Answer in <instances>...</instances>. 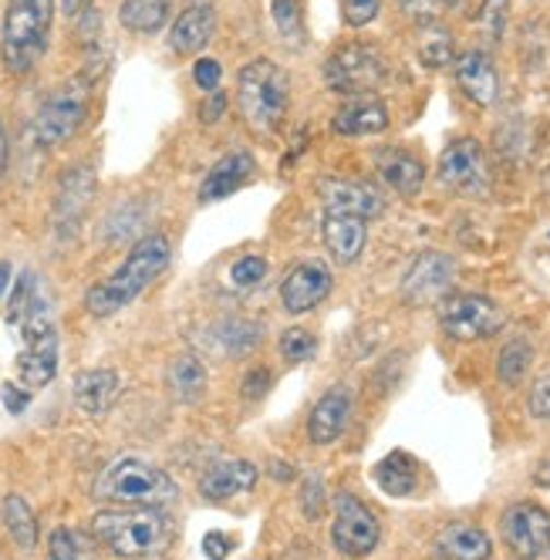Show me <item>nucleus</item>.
I'll list each match as a JSON object with an SVG mask.
<instances>
[{
	"label": "nucleus",
	"instance_id": "obj_8",
	"mask_svg": "<svg viewBox=\"0 0 550 560\" xmlns=\"http://www.w3.org/2000/svg\"><path fill=\"white\" fill-rule=\"evenodd\" d=\"M506 314L487 294H446L440 301V325L456 341L490 338L503 328Z\"/></svg>",
	"mask_w": 550,
	"mask_h": 560
},
{
	"label": "nucleus",
	"instance_id": "obj_5",
	"mask_svg": "<svg viewBox=\"0 0 550 560\" xmlns=\"http://www.w3.org/2000/svg\"><path fill=\"white\" fill-rule=\"evenodd\" d=\"M95 537L115 553V557H149L163 550L169 540V520L155 506L139 510H102L92 516Z\"/></svg>",
	"mask_w": 550,
	"mask_h": 560
},
{
	"label": "nucleus",
	"instance_id": "obj_47",
	"mask_svg": "<svg viewBox=\"0 0 550 560\" xmlns=\"http://www.w3.org/2000/svg\"><path fill=\"white\" fill-rule=\"evenodd\" d=\"M270 382H273V375L267 369H250L247 378H244V395L247 398H260V395H267Z\"/></svg>",
	"mask_w": 550,
	"mask_h": 560
},
{
	"label": "nucleus",
	"instance_id": "obj_51",
	"mask_svg": "<svg viewBox=\"0 0 550 560\" xmlns=\"http://www.w3.org/2000/svg\"><path fill=\"white\" fill-rule=\"evenodd\" d=\"M547 550H550V547H547Z\"/></svg>",
	"mask_w": 550,
	"mask_h": 560
},
{
	"label": "nucleus",
	"instance_id": "obj_22",
	"mask_svg": "<svg viewBox=\"0 0 550 560\" xmlns=\"http://www.w3.org/2000/svg\"><path fill=\"white\" fill-rule=\"evenodd\" d=\"M260 469L247 459H220L200 476V493L207 500H230L257 487Z\"/></svg>",
	"mask_w": 550,
	"mask_h": 560
},
{
	"label": "nucleus",
	"instance_id": "obj_12",
	"mask_svg": "<svg viewBox=\"0 0 550 560\" xmlns=\"http://www.w3.org/2000/svg\"><path fill=\"white\" fill-rule=\"evenodd\" d=\"M500 530L520 560H537L550 547V513L537 503H514L503 513Z\"/></svg>",
	"mask_w": 550,
	"mask_h": 560
},
{
	"label": "nucleus",
	"instance_id": "obj_27",
	"mask_svg": "<svg viewBox=\"0 0 550 560\" xmlns=\"http://www.w3.org/2000/svg\"><path fill=\"white\" fill-rule=\"evenodd\" d=\"M173 0H122L119 21L132 34H155L169 21Z\"/></svg>",
	"mask_w": 550,
	"mask_h": 560
},
{
	"label": "nucleus",
	"instance_id": "obj_3",
	"mask_svg": "<svg viewBox=\"0 0 550 560\" xmlns=\"http://www.w3.org/2000/svg\"><path fill=\"white\" fill-rule=\"evenodd\" d=\"M237 105L254 132H264V136L278 132L284 126V115L291 105L288 71L270 58L247 61L237 74Z\"/></svg>",
	"mask_w": 550,
	"mask_h": 560
},
{
	"label": "nucleus",
	"instance_id": "obj_2",
	"mask_svg": "<svg viewBox=\"0 0 550 560\" xmlns=\"http://www.w3.org/2000/svg\"><path fill=\"white\" fill-rule=\"evenodd\" d=\"M55 24V0H8L0 24V58L11 74H27L45 58Z\"/></svg>",
	"mask_w": 550,
	"mask_h": 560
},
{
	"label": "nucleus",
	"instance_id": "obj_23",
	"mask_svg": "<svg viewBox=\"0 0 550 560\" xmlns=\"http://www.w3.org/2000/svg\"><path fill=\"white\" fill-rule=\"evenodd\" d=\"M74 406L85 416H105L122 395V378L112 369H89L74 375Z\"/></svg>",
	"mask_w": 550,
	"mask_h": 560
},
{
	"label": "nucleus",
	"instance_id": "obj_10",
	"mask_svg": "<svg viewBox=\"0 0 550 560\" xmlns=\"http://www.w3.org/2000/svg\"><path fill=\"white\" fill-rule=\"evenodd\" d=\"M92 199H95V170L89 163H78V166L65 170L58 192H55V210H51V223L61 240H71L78 233V226H82V220L92 207Z\"/></svg>",
	"mask_w": 550,
	"mask_h": 560
},
{
	"label": "nucleus",
	"instance_id": "obj_35",
	"mask_svg": "<svg viewBox=\"0 0 550 560\" xmlns=\"http://www.w3.org/2000/svg\"><path fill=\"white\" fill-rule=\"evenodd\" d=\"M37 301H42V291H37V280H34V273L27 270V273H21V280H17L14 291H11V311H8V322L21 328V322H24L27 311H31Z\"/></svg>",
	"mask_w": 550,
	"mask_h": 560
},
{
	"label": "nucleus",
	"instance_id": "obj_6",
	"mask_svg": "<svg viewBox=\"0 0 550 560\" xmlns=\"http://www.w3.org/2000/svg\"><path fill=\"white\" fill-rule=\"evenodd\" d=\"M92 89H95V71L85 68L82 74L68 78L58 89L48 92L34 115V136L45 149H55L68 142L78 129L85 126L89 108H92Z\"/></svg>",
	"mask_w": 550,
	"mask_h": 560
},
{
	"label": "nucleus",
	"instance_id": "obj_34",
	"mask_svg": "<svg viewBox=\"0 0 550 560\" xmlns=\"http://www.w3.org/2000/svg\"><path fill=\"white\" fill-rule=\"evenodd\" d=\"M230 288H237V291H250V288H257L260 280L267 277V260L260 257V254H244V257H237L230 264Z\"/></svg>",
	"mask_w": 550,
	"mask_h": 560
},
{
	"label": "nucleus",
	"instance_id": "obj_7",
	"mask_svg": "<svg viewBox=\"0 0 550 560\" xmlns=\"http://www.w3.org/2000/svg\"><path fill=\"white\" fill-rule=\"evenodd\" d=\"M388 74V61L375 45L365 42H348L341 48H335L325 61V82L331 92L355 98V95H368L375 92Z\"/></svg>",
	"mask_w": 550,
	"mask_h": 560
},
{
	"label": "nucleus",
	"instance_id": "obj_50",
	"mask_svg": "<svg viewBox=\"0 0 550 560\" xmlns=\"http://www.w3.org/2000/svg\"><path fill=\"white\" fill-rule=\"evenodd\" d=\"M11 277H14V267H11V260H0V298L8 294V288H11Z\"/></svg>",
	"mask_w": 550,
	"mask_h": 560
},
{
	"label": "nucleus",
	"instance_id": "obj_38",
	"mask_svg": "<svg viewBox=\"0 0 550 560\" xmlns=\"http://www.w3.org/2000/svg\"><path fill=\"white\" fill-rule=\"evenodd\" d=\"M382 11V0H341V18L348 27H368Z\"/></svg>",
	"mask_w": 550,
	"mask_h": 560
},
{
	"label": "nucleus",
	"instance_id": "obj_30",
	"mask_svg": "<svg viewBox=\"0 0 550 560\" xmlns=\"http://www.w3.org/2000/svg\"><path fill=\"white\" fill-rule=\"evenodd\" d=\"M530 362H534V348H530V341H524V338L506 341L503 351H500V362H496L500 382H503L506 388L520 385L524 375H527V369H530Z\"/></svg>",
	"mask_w": 550,
	"mask_h": 560
},
{
	"label": "nucleus",
	"instance_id": "obj_16",
	"mask_svg": "<svg viewBox=\"0 0 550 560\" xmlns=\"http://www.w3.org/2000/svg\"><path fill=\"white\" fill-rule=\"evenodd\" d=\"M453 65H456V85L469 102L487 108L500 98V74H496V65L487 51L469 48Z\"/></svg>",
	"mask_w": 550,
	"mask_h": 560
},
{
	"label": "nucleus",
	"instance_id": "obj_24",
	"mask_svg": "<svg viewBox=\"0 0 550 560\" xmlns=\"http://www.w3.org/2000/svg\"><path fill=\"white\" fill-rule=\"evenodd\" d=\"M375 170L391 189L402 192V196H416L422 189V183H425V163L416 152H409L402 145L378 149L375 152Z\"/></svg>",
	"mask_w": 550,
	"mask_h": 560
},
{
	"label": "nucleus",
	"instance_id": "obj_40",
	"mask_svg": "<svg viewBox=\"0 0 550 560\" xmlns=\"http://www.w3.org/2000/svg\"><path fill=\"white\" fill-rule=\"evenodd\" d=\"M301 510L307 520L314 516H321L325 510V483H321V476H307L304 479V490H301Z\"/></svg>",
	"mask_w": 550,
	"mask_h": 560
},
{
	"label": "nucleus",
	"instance_id": "obj_14",
	"mask_svg": "<svg viewBox=\"0 0 550 560\" xmlns=\"http://www.w3.org/2000/svg\"><path fill=\"white\" fill-rule=\"evenodd\" d=\"M335 277L321 260H301L284 273L281 284V304L288 314H307L331 294Z\"/></svg>",
	"mask_w": 550,
	"mask_h": 560
},
{
	"label": "nucleus",
	"instance_id": "obj_31",
	"mask_svg": "<svg viewBox=\"0 0 550 560\" xmlns=\"http://www.w3.org/2000/svg\"><path fill=\"white\" fill-rule=\"evenodd\" d=\"M270 14H273V24H278V34L284 37V45L304 48L307 27H304V4L301 0H270Z\"/></svg>",
	"mask_w": 550,
	"mask_h": 560
},
{
	"label": "nucleus",
	"instance_id": "obj_39",
	"mask_svg": "<svg viewBox=\"0 0 550 560\" xmlns=\"http://www.w3.org/2000/svg\"><path fill=\"white\" fill-rule=\"evenodd\" d=\"M48 560H82V544H78L74 530L58 527L48 540Z\"/></svg>",
	"mask_w": 550,
	"mask_h": 560
},
{
	"label": "nucleus",
	"instance_id": "obj_19",
	"mask_svg": "<svg viewBox=\"0 0 550 560\" xmlns=\"http://www.w3.org/2000/svg\"><path fill=\"white\" fill-rule=\"evenodd\" d=\"M368 220L362 217H351V213H331L325 210V223H321V236H325V247L338 264H355L368 244Z\"/></svg>",
	"mask_w": 550,
	"mask_h": 560
},
{
	"label": "nucleus",
	"instance_id": "obj_15",
	"mask_svg": "<svg viewBox=\"0 0 550 560\" xmlns=\"http://www.w3.org/2000/svg\"><path fill=\"white\" fill-rule=\"evenodd\" d=\"M321 192V203L331 213H351V217H362V220H375L385 210V199L375 186L359 183V179H321L318 183Z\"/></svg>",
	"mask_w": 550,
	"mask_h": 560
},
{
	"label": "nucleus",
	"instance_id": "obj_25",
	"mask_svg": "<svg viewBox=\"0 0 550 560\" xmlns=\"http://www.w3.org/2000/svg\"><path fill=\"white\" fill-rule=\"evenodd\" d=\"M375 483L385 497H412L419 490V463L409 453H388L382 463H375Z\"/></svg>",
	"mask_w": 550,
	"mask_h": 560
},
{
	"label": "nucleus",
	"instance_id": "obj_21",
	"mask_svg": "<svg viewBox=\"0 0 550 560\" xmlns=\"http://www.w3.org/2000/svg\"><path fill=\"white\" fill-rule=\"evenodd\" d=\"M331 129L335 136H378L388 129V108L375 95H355L335 112Z\"/></svg>",
	"mask_w": 550,
	"mask_h": 560
},
{
	"label": "nucleus",
	"instance_id": "obj_32",
	"mask_svg": "<svg viewBox=\"0 0 550 560\" xmlns=\"http://www.w3.org/2000/svg\"><path fill=\"white\" fill-rule=\"evenodd\" d=\"M264 338L260 325L247 322V317H226V322L217 325V341L223 345V351L230 354H244L250 348H257Z\"/></svg>",
	"mask_w": 550,
	"mask_h": 560
},
{
	"label": "nucleus",
	"instance_id": "obj_11",
	"mask_svg": "<svg viewBox=\"0 0 550 560\" xmlns=\"http://www.w3.org/2000/svg\"><path fill=\"white\" fill-rule=\"evenodd\" d=\"M456 277V260L443 250H422L402 277V298L409 304H440Z\"/></svg>",
	"mask_w": 550,
	"mask_h": 560
},
{
	"label": "nucleus",
	"instance_id": "obj_46",
	"mask_svg": "<svg viewBox=\"0 0 550 560\" xmlns=\"http://www.w3.org/2000/svg\"><path fill=\"white\" fill-rule=\"evenodd\" d=\"M230 550H233V537H226L223 530H210V534L203 537V553H207L210 560H226Z\"/></svg>",
	"mask_w": 550,
	"mask_h": 560
},
{
	"label": "nucleus",
	"instance_id": "obj_18",
	"mask_svg": "<svg viewBox=\"0 0 550 560\" xmlns=\"http://www.w3.org/2000/svg\"><path fill=\"white\" fill-rule=\"evenodd\" d=\"M348 419H351V395L348 388L335 385L328 388L318 402L311 409V419H307V435L314 446H331L335 439L348 429Z\"/></svg>",
	"mask_w": 550,
	"mask_h": 560
},
{
	"label": "nucleus",
	"instance_id": "obj_29",
	"mask_svg": "<svg viewBox=\"0 0 550 560\" xmlns=\"http://www.w3.org/2000/svg\"><path fill=\"white\" fill-rule=\"evenodd\" d=\"M4 524H8L11 540L24 553H31L37 547V516H34V510L27 506L24 497H17V493L4 497Z\"/></svg>",
	"mask_w": 550,
	"mask_h": 560
},
{
	"label": "nucleus",
	"instance_id": "obj_45",
	"mask_svg": "<svg viewBox=\"0 0 550 560\" xmlns=\"http://www.w3.org/2000/svg\"><path fill=\"white\" fill-rule=\"evenodd\" d=\"M226 105H230V98H226V92H207V98H203V105H200V122H207V126H217L220 118L226 115Z\"/></svg>",
	"mask_w": 550,
	"mask_h": 560
},
{
	"label": "nucleus",
	"instance_id": "obj_13",
	"mask_svg": "<svg viewBox=\"0 0 550 560\" xmlns=\"http://www.w3.org/2000/svg\"><path fill=\"white\" fill-rule=\"evenodd\" d=\"M440 179L459 192H483L490 183L487 152L477 139H456L440 155Z\"/></svg>",
	"mask_w": 550,
	"mask_h": 560
},
{
	"label": "nucleus",
	"instance_id": "obj_17",
	"mask_svg": "<svg viewBox=\"0 0 550 560\" xmlns=\"http://www.w3.org/2000/svg\"><path fill=\"white\" fill-rule=\"evenodd\" d=\"M217 27V11L210 0H192L186 11H179V18L173 21L169 31V51L176 55H196L210 45Z\"/></svg>",
	"mask_w": 550,
	"mask_h": 560
},
{
	"label": "nucleus",
	"instance_id": "obj_44",
	"mask_svg": "<svg viewBox=\"0 0 550 560\" xmlns=\"http://www.w3.org/2000/svg\"><path fill=\"white\" fill-rule=\"evenodd\" d=\"M527 409L534 419H550V375H540L530 388Z\"/></svg>",
	"mask_w": 550,
	"mask_h": 560
},
{
	"label": "nucleus",
	"instance_id": "obj_4",
	"mask_svg": "<svg viewBox=\"0 0 550 560\" xmlns=\"http://www.w3.org/2000/svg\"><path fill=\"white\" fill-rule=\"evenodd\" d=\"M179 497L176 479L155 463L139 456H122L102 469L95 479V500L126 503V506H166Z\"/></svg>",
	"mask_w": 550,
	"mask_h": 560
},
{
	"label": "nucleus",
	"instance_id": "obj_9",
	"mask_svg": "<svg viewBox=\"0 0 550 560\" xmlns=\"http://www.w3.org/2000/svg\"><path fill=\"white\" fill-rule=\"evenodd\" d=\"M382 527L378 516L351 493H341L335 500V524H331V544L344 557H368L378 547Z\"/></svg>",
	"mask_w": 550,
	"mask_h": 560
},
{
	"label": "nucleus",
	"instance_id": "obj_36",
	"mask_svg": "<svg viewBox=\"0 0 550 560\" xmlns=\"http://www.w3.org/2000/svg\"><path fill=\"white\" fill-rule=\"evenodd\" d=\"M314 351H318V338H314L311 331L288 328L281 335V354L288 358V362H307V358H314Z\"/></svg>",
	"mask_w": 550,
	"mask_h": 560
},
{
	"label": "nucleus",
	"instance_id": "obj_41",
	"mask_svg": "<svg viewBox=\"0 0 550 560\" xmlns=\"http://www.w3.org/2000/svg\"><path fill=\"white\" fill-rule=\"evenodd\" d=\"M220 78H223V68L217 58H200L192 65V82L200 92H217L220 89Z\"/></svg>",
	"mask_w": 550,
	"mask_h": 560
},
{
	"label": "nucleus",
	"instance_id": "obj_42",
	"mask_svg": "<svg viewBox=\"0 0 550 560\" xmlns=\"http://www.w3.org/2000/svg\"><path fill=\"white\" fill-rule=\"evenodd\" d=\"M453 4V0H399V8L409 14V18H416V21H436L446 8Z\"/></svg>",
	"mask_w": 550,
	"mask_h": 560
},
{
	"label": "nucleus",
	"instance_id": "obj_37",
	"mask_svg": "<svg viewBox=\"0 0 550 560\" xmlns=\"http://www.w3.org/2000/svg\"><path fill=\"white\" fill-rule=\"evenodd\" d=\"M506 8H510V0H483L480 27H483V34L490 37V42H500L503 31H506Z\"/></svg>",
	"mask_w": 550,
	"mask_h": 560
},
{
	"label": "nucleus",
	"instance_id": "obj_28",
	"mask_svg": "<svg viewBox=\"0 0 550 560\" xmlns=\"http://www.w3.org/2000/svg\"><path fill=\"white\" fill-rule=\"evenodd\" d=\"M169 388L179 402H200L207 392V365L196 354H179L169 365Z\"/></svg>",
	"mask_w": 550,
	"mask_h": 560
},
{
	"label": "nucleus",
	"instance_id": "obj_48",
	"mask_svg": "<svg viewBox=\"0 0 550 560\" xmlns=\"http://www.w3.org/2000/svg\"><path fill=\"white\" fill-rule=\"evenodd\" d=\"M11 166V142H8V132H4V118H0V179H4Z\"/></svg>",
	"mask_w": 550,
	"mask_h": 560
},
{
	"label": "nucleus",
	"instance_id": "obj_33",
	"mask_svg": "<svg viewBox=\"0 0 550 560\" xmlns=\"http://www.w3.org/2000/svg\"><path fill=\"white\" fill-rule=\"evenodd\" d=\"M419 61L425 68H446L453 65V34L446 27H429L419 42Z\"/></svg>",
	"mask_w": 550,
	"mask_h": 560
},
{
	"label": "nucleus",
	"instance_id": "obj_26",
	"mask_svg": "<svg viewBox=\"0 0 550 560\" xmlns=\"http://www.w3.org/2000/svg\"><path fill=\"white\" fill-rule=\"evenodd\" d=\"M436 547L453 560H487L493 553V544L483 527L477 524H449L440 530Z\"/></svg>",
	"mask_w": 550,
	"mask_h": 560
},
{
	"label": "nucleus",
	"instance_id": "obj_1",
	"mask_svg": "<svg viewBox=\"0 0 550 560\" xmlns=\"http://www.w3.org/2000/svg\"><path fill=\"white\" fill-rule=\"evenodd\" d=\"M169 257H173V247H169L166 233H145L142 240H136V247L126 254V260L105 280H98L95 288H89V294H85L89 314L108 317V314H119L122 307H129L152 280L169 267Z\"/></svg>",
	"mask_w": 550,
	"mask_h": 560
},
{
	"label": "nucleus",
	"instance_id": "obj_20",
	"mask_svg": "<svg viewBox=\"0 0 550 560\" xmlns=\"http://www.w3.org/2000/svg\"><path fill=\"white\" fill-rule=\"evenodd\" d=\"M254 173H257V163H254V155L247 149L226 152L220 163L207 173V179L200 186V203H220V199H226L241 186H247Z\"/></svg>",
	"mask_w": 550,
	"mask_h": 560
},
{
	"label": "nucleus",
	"instance_id": "obj_49",
	"mask_svg": "<svg viewBox=\"0 0 550 560\" xmlns=\"http://www.w3.org/2000/svg\"><path fill=\"white\" fill-rule=\"evenodd\" d=\"M61 8H65L68 18H82L92 8V0H61Z\"/></svg>",
	"mask_w": 550,
	"mask_h": 560
},
{
	"label": "nucleus",
	"instance_id": "obj_43",
	"mask_svg": "<svg viewBox=\"0 0 550 560\" xmlns=\"http://www.w3.org/2000/svg\"><path fill=\"white\" fill-rule=\"evenodd\" d=\"M0 406H4L11 416H24L27 406H31V388H21L14 382H4V385H0Z\"/></svg>",
	"mask_w": 550,
	"mask_h": 560
}]
</instances>
